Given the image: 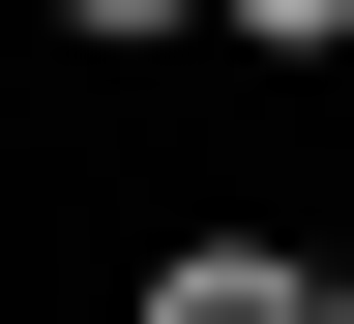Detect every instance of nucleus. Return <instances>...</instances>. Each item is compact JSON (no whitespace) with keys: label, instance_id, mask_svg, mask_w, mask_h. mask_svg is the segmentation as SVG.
<instances>
[{"label":"nucleus","instance_id":"nucleus-1","mask_svg":"<svg viewBox=\"0 0 354 324\" xmlns=\"http://www.w3.org/2000/svg\"><path fill=\"white\" fill-rule=\"evenodd\" d=\"M325 295H354V265H266V236H177L148 265V324H325Z\"/></svg>","mask_w":354,"mask_h":324},{"label":"nucleus","instance_id":"nucleus-2","mask_svg":"<svg viewBox=\"0 0 354 324\" xmlns=\"http://www.w3.org/2000/svg\"><path fill=\"white\" fill-rule=\"evenodd\" d=\"M325 324H354V295H325Z\"/></svg>","mask_w":354,"mask_h":324}]
</instances>
